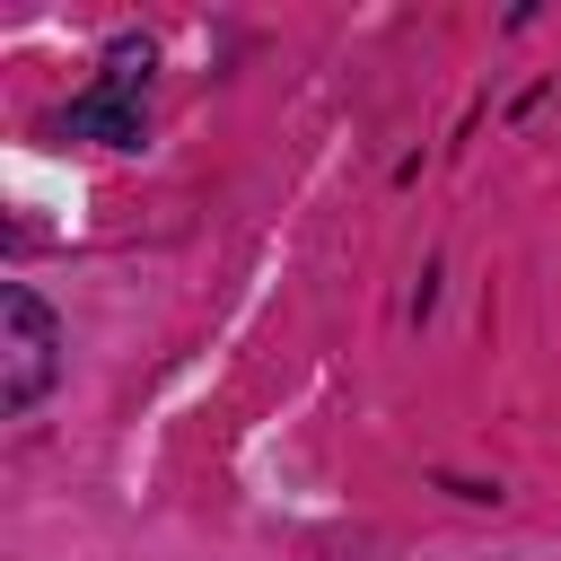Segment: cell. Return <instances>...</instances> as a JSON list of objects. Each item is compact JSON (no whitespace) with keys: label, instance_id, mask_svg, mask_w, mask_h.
I'll list each match as a JSON object with an SVG mask.
<instances>
[{"label":"cell","instance_id":"6da1fadb","mask_svg":"<svg viewBox=\"0 0 561 561\" xmlns=\"http://www.w3.org/2000/svg\"><path fill=\"white\" fill-rule=\"evenodd\" d=\"M0 324H9V368H0V412H26L44 386H53V351H61V333H53V307L35 298V289H0Z\"/></svg>","mask_w":561,"mask_h":561},{"label":"cell","instance_id":"7a4b0ae2","mask_svg":"<svg viewBox=\"0 0 561 561\" xmlns=\"http://www.w3.org/2000/svg\"><path fill=\"white\" fill-rule=\"evenodd\" d=\"M70 131H79V140H105V149H131V140H140V88L96 79V88L70 105Z\"/></svg>","mask_w":561,"mask_h":561}]
</instances>
